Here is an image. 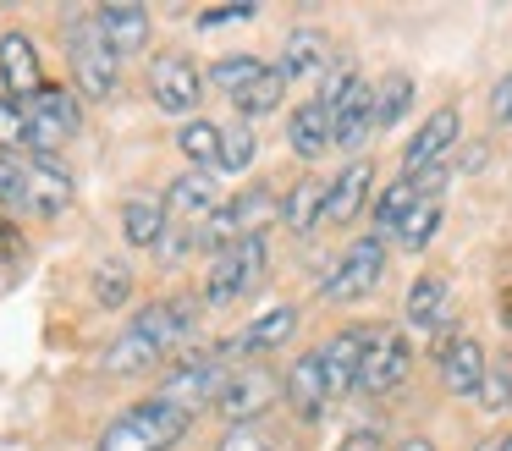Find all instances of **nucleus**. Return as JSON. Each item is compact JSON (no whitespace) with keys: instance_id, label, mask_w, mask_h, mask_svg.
<instances>
[{"instance_id":"26","label":"nucleus","mask_w":512,"mask_h":451,"mask_svg":"<svg viewBox=\"0 0 512 451\" xmlns=\"http://www.w3.org/2000/svg\"><path fill=\"white\" fill-rule=\"evenodd\" d=\"M287 402L298 407L303 418H314L331 396H325V374H320V352H303L298 363H292V374H287Z\"/></svg>"},{"instance_id":"47","label":"nucleus","mask_w":512,"mask_h":451,"mask_svg":"<svg viewBox=\"0 0 512 451\" xmlns=\"http://www.w3.org/2000/svg\"><path fill=\"white\" fill-rule=\"evenodd\" d=\"M501 325L512 330V286H507V292H501Z\"/></svg>"},{"instance_id":"10","label":"nucleus","mask_w":512,"mask_h":451,"mask_svg":"<svg viewBox=\"0 0 512 451\" xmlns=\"http://www.w3.org/2000/svg\"><path fill=\"white\" fill-rule=\"evenodd\" d=\"M369 341H375V330H342V336H331L325 347H314L320 352V374H325V396H347V391H358V369H364V352H369Z\"/></svg>"},{"instance_id":"39","label":"nucleus","mask_w":512,"mask_h":451,"mask_svg":"<svg viewBox=\"0 0 512 451\" xmlns=\"http://www.w3.org/2000/svg\"><path fill=\"white\" fill-rule=\"evenodd\" d=\"M215 451H270V435H265L259 424H232Z\"/></svg>"},{"instance_id":"43","label":"nucleus","mask_w":512,"mask_h":451,"mask_svg":"<svg viewBox=\"0 0 512 451\" xmlns=\"http://www.w3.org/2000/svg\"><path fill=\"white\" fill-rule=\"evenodd\" d=\"M490 121H496V127H507V121H512V72L490 88Z\"/></svg>"},{"instance_id":"27","label":"nucleus","mask_w":512,"mask_h":451,"mask_svg":"<svg viewBox=\"0 0 512 451\" xmlns=\"http://www.w3.org/2000/svg\"><path fill=\"white\" fill-rule=\"evenodd\" d=\"M122 231H127V242H133V248H160V242H166V231H171L166 204H155V198H133V204L122 209Z\"/></svg>"},{"instance_id":"24","label":"nucleus","mask_w":512,"mask_h":451,"mask_svg":"<svg viewBox=\"0 0 512 451\" xmlns=\"http://www.w3.org/2000/svg\"><path fill=\"white\" fill-rule=\"evenodd\" d=\"M413 209H419V187L408 182V176H397V182H386L375 193V204H369V220H375V231H369V237H397L402 231V220L413 215Z\"/></svg>"},{"instance_id":"22","label":"nucleus","mask_w":512,"mask_h":451,"mask_svg":"<svg viewBox=\"0 0 512 451\" xmlns=\"http://www.w3.org/2000/svg\"><path fill=\"white\" fill-rule=\"evenodd\" d=\"M452 138H457V110L446 105V110H435V116L408 138V149H402V165H408V171H402V176H413V171H424V165H435V160L446 154V143H452Z\"/></svg>"},{"instance_id":"25","label":"nucleus","mask_w":512,"mask_h":451,"mask_svg":"<svg viewBox=\"0 0 512 451\" xmlns=\"http://www.w3.org/2000/svg\"><path fill=\"white\" fill-rule=\"evenodd\" d=\"M287 149L292 154H303V160H314V154H325L331 149V116H325V105H298L292 110V121H287Z\"/></svg>"},{"instance_id":"49","label":"nucleus","mask_w":512,"mask_h":451,"mask_svg":"<svg viewBox=\"0 0 512 451\" xmlns=\"http://www.w3.org/2000/svg\"><path fill=\"white\" fill-rule=\"evenodd\" d=\"M507 407H512V374H507Z\"/></svg>"},{"instance_id":"4","label":"nucleus","mask_w":512,"mask_h":451,"mask_svg":"<svg viewBox=\"0 0 512 451\" xmlns=\"http://www.w3.org/2000/svg\"><path fill=\"white\" fill-rule=\"evenodd\" d=\"M23 116H28V154H56L61 143L78 138V127H83L78 94L61 88V83H45L39 94H28Z\"/></svg>"},{"instance_id":"7","label":"nucleus","mask_w":512,"mask_h":451,"mask_svg":"<svg viewBox=\"0 0 512 451\" xmlns=\"http://www.w3.org/2000/svg\"><path fill=\"white\" fill-rule=\"evenodd\" d=\"M380 275H386V242H380V237H364V242H353V248L342 253L336 275L325 281V297H331V303L369 297V292L380 286Z\"/></svg>"},{"instance_id":"6","label":"nucleus","mask_w":512,"mask_h":451,"mask_svg":"<svg viewBox=\"0 0 512 451\" xmlns=\"http://www.w3.org/2000/svg\"><path fill=\"white\" fill-rule=\"evenodd\" d=\"M149 94H155V105L166 110V116H188L193 105L204 99V72L193 66V55H160L155 66H149Z\"/></svg>"},{"instance_id":"30","label":"nucleus","mask_w":512,"mask_h":451,"mask_svg":"<svg viewBox=\"0 0 512 451\" xmlns=\"http://www.w3.org/2000/svg\"><path fill=\"white\" fill-rule=\"evenodd\" d=\"M177 149L193 160V171H210V165H221V127L193 116L188 127H177Z\"/></svg>"},{"instance_id":"32","label":"nucleus","mask_w":512,"mask_h":451,"mask_svg":"<svg viewBox=\"0 0 512 451\" xmlns=\"http://www.w3.org/2000/svg\"><path fill=\"white\" fill-rule=\"evenodd\" d=\"M435 231H441V204L435 198H419V209H413L408 220H402V231H397V242L408 253H424L435 242Z\"/></svg>"},{"instance_id":"20","label":"nucleus","mask_w":512,"mask_h":451,"mask_svg":"<svg viewBox=\"0 0 512 451\" xmlns=\"http://www.w3.org/2000/svg\"><path fill=\"white\" fill-rule=\"evenodd\" d=\"M369 187H375V165H369V160H353L347 171H336L331 198H325V220H331V226H347V220H358V215H364Z\"/></svg>"},{"instance_id":"11","label":"nucleus","mask_w":512,"mask_h":451,"mask_svg":"<svg viewBox=\"0 0 512 451\" xmlns=\"http://www.w3.org/2000/svg\"><path fill=\"white\" fill-rule=\"evenodd\" d=\"M166 215H171V226H188V231H199L204 220L221 209V193H215V171H182L177 182L166 187Z\"/></svg>"},{"instance_id":"2","label":"nucleus","mask_w":512,"mask_h":451,"mask_svg":"<svg viewBox=\"0 0 512 451\" xmlns=\"http://www.w3.org/2000/svg\"><path fill=\"white\" fill-rule=\"evenodd\" d=\"M67 61H72V83H78L83 99H111L116 94V66H122V55L105 44L94 11L67 22Z\"/></svg>"},{"instance_id":"38","label":"nucleus","mask_w":512,"mask_h":451,"mask_svg":"<svg viewBox=\"0 0 512 451\" xmlns=\"http://www.w3.org/2000/svg\"><path fill=\"white\" fill-rule=\"evenodd\" d=\"M358 77H353V66H331V72L320 77V94H314V105H325V110H336L347 99V88H353Z\"/></svg>"},{"instance_id":"28","label":"nucleus","mask_w":512,"mask_h":451,"mask_svg":"<svg viewBox=\"0 0 512 451\" xmlns=\"http://www.w3.org/2000/svg\"><path fill=\"white\" fill-rule=\"evenodd\" d=\"M160 358H166V352H160L138 325H127L122 336L105 347V374H138V369H149V363H160Z\"/></svg>"},{"instance_id":"5","label":"nucleus","mask_w":512,"mask_h":451,"mask_svg":"<svg viewBox=\"0 0 512 451\" xmlns=\"http://www.w3.org/2000/svg\"><path fill=\"white\" fill-rule=\"evenodd\" d=\"M226 380H232V369H226V358H221V352H215V358H193V363H182L177 374H166V380H160L155 402L182 407V413L193 418L204 402H221Z\"/></svg>"},{"instance_id":"18","label":"nucleus","mask_w":512,"mask_h":451,"mask_svg":"<svg viewBox=\"0 0 512 451\" xmlns=\"http://www.w3.org/2000/svg\"><path fill=\"white\" fill-rule=\"evenodd\" d=\"M0 77H6V94H12V99H28V94H39V88H45L34 39H28L23 28L0 33Z\"/></svg>"},{"instance_id":"12","label":"nucleus","mask_w":512,"mask_h":451,"mask_svg":"<svg viewBox=\"0 0 512 451\" xmlns=\"http://www.w3.org/2000/svg\"><path fill=\"white\" fill-rule=\"evenodd\" d=\"M276 385H281V380L265 369V363H254V369H237L232 380H226V391H221V402H215V407H221L232 424H254V418L281 396Z\"/></svg>"},{"instance_id":"46","label":"nucleus","mask_w":512,"mask_h":451,"mask_svg":"<svg viewBox=\"0 0 512 451\" xmlns=\"http://www.w3.org/2000/svg\"><path fill=\"white\" fill-rule=\"evenodd\" d=\"M397 451H435V440H430V435H408Z\"/></svg>"},{"instance_id":"40","label":"nucleus","mask_w":512,"mask_h":451,"mask_svg":"<svg viewBox=\"0 0 512 451\" xmlns=\"http://www.w3.org/2000/svg\"><path fill=\"white\" fill-rule=\"evenodd\" d=\"M17 264H23V237H17L6 220H0V286L17 275Z\"/></svg>"},{"instance_id":"16","label":"nucleus","mask_w":512,"mask_h":451,"mask_svg":"<svg viewBox=\"0 0 512 451\" xmlns=\"http://www.w3.org/2000/svg\"><path fill=\"white\" fill-rule=\"evenodd\" d=\"M292 330H298V308L281 303V308H265L248 330H237L232 341L221 347V358H248V352H270V347H287Z\"/></svg>"},{"instance_id":"3","label":"nucleus","mask_w":512,"mask_h":451,"mask_svg":"<svg viewBox=\"0 0 512 451\" xmlns=\"http://www.w3.org/2000/svg\"><path fill=\"white\" fill-rule=\"evenodd\" d=\"M265 264H270L265 237H243V242H232V248L210 253L204 303H210V308H226V303H237V297H248L259 281H265Z\"/></svg>"},{"instance_id":"29","label":"nucleus","mask_w":512,"mask_h":451,"mask_svg":"<svg viewBox=\"0 0 512 451\" xmlns=\"http://www.w3.org/2000/svg\"><path fill=\"white\" fill-rule=\"evenodd\" d=\"M281 94H287V77H281L276 66H265V72H259L254 83L237 88L232 105H237V116H243V121H254V116H270V110L281 105Z\"/></svg>"},{"instance_id":"8","label":"nucleus","mask_w":512,"mask_h":451,"mask_svg":"<svg viewBox=\"0 0 512 451\" xmlns=\"http://www.w3.org/2000/svg\"><path fill=\"white\" fill-rule=\"evenodd\" d=\"M67 204H72V171L56 154H28V182H23V209L17 215L56 220Z\"/></svg>"},{"instance_id":"9","label":"nucleus","mask_w":512,"mask_h":451,"mask_svg":"<svg viewBox=\"0 0 512 451\" xmlns=\"http://www.w3.org/2000/svg\"><path fill=\"white\" fill-rule=\"evenodd\" d=\"M413 369V347L397 336V330H375V341H369L364 352V369H358V391L369 396H391L402 380H408Z\"/></svg>"},{"instance_id":"23","label":"nucleus","mask_w":512,"mask_h":451,"mask_svg":"<svg viewBox=\"0 0 512 451\" xmlns=\"http://www.w3.org/2000/svg\"><path fill=\"white\" fill-rule=\"evenodd\" d=\"M325 198H331V182H320V176H303V182L292 187L287 198H281V226H287L292 237H309V231L325 220Z\"/></svg>"},{"instance_id":"17","label":"nucleus","mask_w":512,"mask_h":451,"mask_svg":"<svg viewBox=\"0 0 512 451\" xmlns=\"http://www.w3.org/2000/svg\"><path fill=\"white\" fill-rule=\"evenodd\" d=\"M325 116H331V143L336 149H358V143H369V132H375V88L353 83L342 105L325 110Z\"/></svg>"},{"instance_id":"15","label":"nucleus","mask_w":512,"mask_h":451,"mask_svg":"<svg viewBox=\"0 0 512 451\" xmlns=\"http://www.w3.org/2000/svg\"><path fill=\"white\" fill-rule=\"evenodd\" d=\"M287 83H309V77L331 72V39L320 28H292L287 44H281V66H276Z\"/></svg>"},{"instance_id":"34","label":"nucleus","mask_w":512,"mask_h":451,"mask_svg":"<svg viewBox=\"0 0 512 451\" xmlns=\"http://www.w3.org/2000/svg\"><path fill=\"white\" fill-rule=\"evenodd\" d=\"M254 154H259V138H254V127H248V121L221 127V165H215V171H248V165H254Z\"/></svg>"},{"instance_id":"31","label":"nucleus","mask_w":512,"mask_h":451,"mask_svg":"<svg viewBox=\"0 0 512 451\" xmlns=\"http://www.w3.org/2000/svg\"><path fill=\"white\" fill-rule=\"evenodd\" d=\"M408 105H413V77L391 72V77H380V83H375V127L380 132L397 127V121L408 116Z\"/></svg>"},{"instance_id":"13","label":"nucleus","mask_w":512,"mask_h":451,"mask_svg":"<svg viewBox=\"0 0 512 451\" xmlns=\"http://www.w3.org/2000/svg\"><path fill=\"white\" fill-rule=\"evenodd\" d=\"M133 325L144 330L160 352H171L193 336V325H199V297H160V303H149Z\"/></svg>"},{"instance_id":"21","label":"nucleus","mask_w":512,"mask_h":451,"mask_svg":"<svg viewBox=\"0 0 512 451\" xmlns=\"http://www.w3.org/2000/svg\"><path fill=\"white\" fill-rule=\"evenodd\" d=\"M94 22H100L105 44H111L116 55H138L149 44V11L144 6H127V0H116V6H100L94 11Z\"/></svg>"},{"instance_id":"35","label":"nucleus","mask_w":512,"mask_h":451,"mask_svg":"<svg viewBox=\"0 0 512 451\" xmlns=\"http://www.w3.org/2000/svg\"><path fill=\"white\" fill-rule=\"evenodd\" d=\"M259 72H265V61H254V55H221V61L210 66V83L221 88L226 99H232L237 88H243V83H254Z\"/></svg>"},{"instance_id":"33","label":"nucleus","mask_w":512,"mask_h":451,"mask_svg":"<svg viewBox=\"0 0 512 451\" xmlns=\"http://www.w3.org/2000/svg\"><path fill=\"white\" fill-rule=\"evenodd\" d=\"M127 297H133V270H127L122 259H100V270H94V303L122 308Z\"/></svg>"},{"instance_id":"37","label":"nucleus","mask_w":512,"mask_h":451,"mask_svg":"<svg viewBox=\"0 0 512 451\" xmlns=\"http://www.w3.org/2000/svg\"><path fill=\"white\" fill-rule=\"evenodd\" d=\"M23 182H28V154H0V204L23 209Z\"/></svg>"},{"instance_id":"1","label":"nucleus","mask_w":512,"mask_h":451,"mask_svg":"<svg viewBox=\"0 0 512 451\" xmlns=\"http://www.w3.org/2000/svg\"><path fill=\"white\" fill-rule=\"evenodd\" d=\"M193 418L182 407H166V402H138L127 413H116L100 435V451H171L182 435H188Z\"/></svg>"},{"instance_id":"42","label":"nucleus","mask_w":512,"mask_h":451,"mask_svg":"<svg viewBox=\"0 0 512 451\" xmlns=\"http://www.w3.org/2000/svg\"><path fill=\"white\" fill-rule=\"evenodd\" d=\"M507 374L512 369H485V385H479V402L485 407H507Z\"/></svg>"},{"instance_id":"36","label":"nucleus","mask_w":512,"mask_h":451,"mask_svg":"<svg viewBox=\"0 0 512 451\" xmlns=\"http://www.w3.org/2000/svg\"><path fill=\"white\" fill-rule=\"evenodd\" d=\"M0 149L6 154L28 149V116H23V99L12 94H0Z\"/></svg>"},{"instance_id":"44","label":"nucleus","mask_w":512,"mask_h":451,"mask_svg":"<svg viewBox=\"0 0 512 451\" xmlns=\"http://www.w3.org/2000/svg\"><path fill=\"white\" fill-rule=\"evenodd\" d=\"M254 17V6H210L199 11V28H226V22H248Z\"/></svg>"},{"instance_id":"48","label":"nucleus","mask_w":512,"mask_h":451,"mask_svg":"<svg viewBox=\"0 0 512 451\" xmlns=\"http://www.w3.org/2000/svg\"><path fill=\"white\" fill-rule=\"evenodd\" d=\"M474 451H501V440H485V446H474Z\"/></svg>"},{"instance_id":"14","label":"nucleus","mask_w":512,"mask_h":451,"mask_svg":"<svg viewBox=\"0 0 512 451\" xmlns=\"http://www.w3.org/2000/svg\"><path fill=\"white\" fill-rule=\"evenodd\" d=\"M435 358H441V380L452 396H479V385H485V347H479L474 336H452L435 347Z\"/></svg>"},{"instance_id":"45","label":"nucleus","mask_w":512,"mask_h":451,"mask_svg":"<svg viewBox=\"0 0 512 451\" xmlns=\"http://www.w3.org/2000/svg\"><path fill=\"white\" fill-rule=\"evenodd\" d=\"M336 451H386V440H380V429H353Z\"/></svg>"},{"instance_id":"41","label":"nucleus","mask_w":512,"mask_h":451,"mask_svg":"<svg viewBox=\"0 0 512 451\" xmlns=\"http://www.w3.org/2000/svg\"><path fill=\"white\" fill-rule=\"evenodd\" d=\"M446 176H452V165H441V160H435V165H424V171H413L408 182L419 187V198H435V204H441V187H446Z\"/></svg>"},{"instance_id":"19","label":"nucleus","mask_w":512,"mask_h":451,"mask_svg":"<svg viewBox=\"0 0 512 451\" xmlns=\"http://www.w3.org/2000/svg\"><path fill=\"white\" fill-rule=\"evenodd\" d=\"M408 325L424 330V336L452 325V286H446L441 275H419V281L408 286Z\"/></svg>"}]
</instances>
